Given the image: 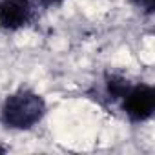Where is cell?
<instances>
[{
    "mask_svg": "<svg viewBox=\"0 0 155 155\" xmlns=\"http://www.w3.org/2000/svg\"><path fill=\"white\" fill-rule=\"evenodd\" d=\"M0 153H6V148L4 146H0Z\"/></svg>",
    "mask_w": 155,
    "mask_h": 155,
    "instance_id": "obj_6",
    "label": "cell"
},
{
    "mask_svg": "<svg viewBox=\"0 0 155 155\" xmlns=\"http://www.w3.org/2000/svg\"><path fill=\"white\" fill-rule=\"evenodd\" d=\"M33 0H0V29L18 31L24 29L35 15Z\"/></svg>",
    "mask_w": 155,
    "mask_h": 155,
    "instance_id": "obj_3",
    "label": "cell"
},
{
    "mask_svg": "<svg viewBox=\"0 0 155 155\" xmlns=\"http://www.w3.org/2000/svg\"><path fill=\"white\" fill-rule=\"evenodd\" d=\"M48 106L40 93L29 88H18L9 93L0 106V124L8 130H33L46 115Z\"/></svg>",
    "mask_w": 155,
    "mask_h": 155,
    "instance_id": "obj_1",
    "label": "cell"
},
{
    "mask_svg": "<svg viewBox=\"0 0 155 155\" xmlns=\"http://www.w3.org/2000/svg\"><path fill=\"white\" fill-rule=\"evenodd\" d=\"M130 2L144 15H153L155 11V0H130Z\"/></svg>",
    "mask_w": 155,
    "mask_h": 155,
    "instance_id": "obj_4",
    "label": "cell"
},
{
    "mask_svg": "<svg viewBox=\"0 0 155 155\" xmlns=\"http://www.w3.org/2000/svg\"><path fill=\"white\" fill-rule=\"evenodd\" d=\"M119 101H120V108L124 115L133 124L146 122L155 113V88L151 84L130 82V86L126 88V91L122 93Z\"/></svg>",
    "mask_w": 155,
    "mask_h": 155,
    "instance_id": "obj_2",
    "label": "cell"
},
{
    "mask_svg": "<svg viewBox=\"0 0 155 155\" xmlns=\"http://www.w3.org/2000/svg\"><path fill=\"white\" fill-rule=\"evenodd\" d=\"M35 6H40L42 9H49V8H57L60 6L64 0H33Z\"/></svg>",
    "mask_w": 155,
    "mask_h": 155,
    "instance_id": "obj_5",
    "label": "cell"
}]
</instances>
